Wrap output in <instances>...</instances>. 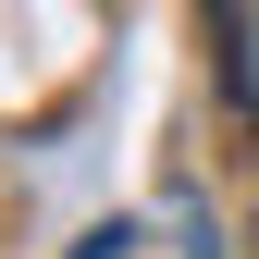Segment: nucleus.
I'll list each match as a JSON object with an SVG mask.
<instances>
[{"mask_svg": "<svg viewBox=\"0 0 259 259\" xmlns=\"http://www.w3.org/2000/svg\"><path fill=\"white\" fill-rule=\"evenodd\" d=\"M74 259H148V235L136 222H99V235H74Z\"/></svg>", "mask_w": 259, "mask_h": 259, "instance_id": "1", "label": "nucleus"}]
</instances>
